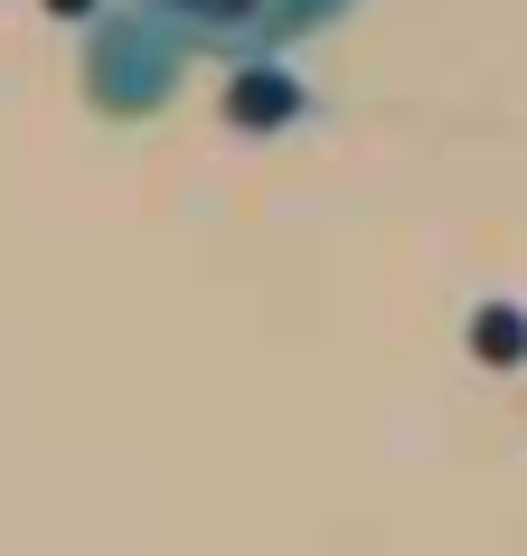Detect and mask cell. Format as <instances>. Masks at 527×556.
<instances>
[{"instance_id": "cell-1", "label": "cell", "mask_w": 527, "mask_h": 556, "mask_svg": "<svg viewBox=\"0 0 527 556\" xmlns=\"http://www.w3.org/2000/svg\"><path fill=\"white\" fill-rule=\"evenodd\" d=\"M160 48L179 58H227V66H255L293 38H321L349 0H123Z\"/></svg>"}]
</instances>
